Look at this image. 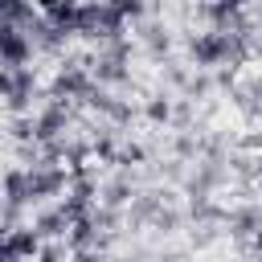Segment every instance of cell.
Returning <instances> with one entry per match:
<instances>
[{"label": "cell", "instance_id": "6da1fadb", "mask_svg": "<svg viewBox=\"0 0 262 262\" xmlns=\"http://www.w3.org/2000/svg\"><path fill=\"white\" fill-rule=\"evenodd\" d=\"M188 53L196 66H221V61H242L246 57V37H233V33H217V29H205L188 41Z\"/></svg>", "mask_w": 262, "mask_h": 262}, {"label": "cell", "instance_id": "7a4b0ae2", "mask_svg": "<svg viewBox=\"0 0 262 262\" xmlns=\"http://www.w3.org/2000/svg\"><path fill=\"white\" fill-rule=\"evenodd\" d=\"M29 57H33V37L25 29L0 25V66L4 70H25Z\"/></svg>", "mask_w": 262, "mask_h": 262}, {"label": "cell", "instance_id": "3957f363", "mask_svg": "<svg viewBox=\"0 0 262 262\" xmlns=\"http://www.w3.org/2000/svg\"><path fill=\"white\" fill-rule=\"evenodd\" d=\"M61 188H66V168H57V164H49V160H37V164L29 168V192H33V201L57 196Z\"/></svg>", "mask_w": 262, "mask_h": 262}, {"label": "cell", "instance_id": "277c9868", "mask_svg": "<svg viewBox=\"0 0 262 262\" xmlns=\"http://www.w3.org/2000/svg\"><path fill=\"white\" fill-rule=\"evenodd\" d=\"M94 90V78L82 70V66H61L57 78H53V98L66 102V98H86Z\"/></svg>", "mask_w": 262, "mask_h": 262}, {"label": "cell", "instance_id": "5b68a950", "mask_svg": "<svg viewBox=\"0 0 262 262\" xmlns=\"http://www.w3.org/2000/svg\"><path fill=\"white\" fill-rule=\"evenodd\" d=\"M33 123H37V139H41V143H57V135H61L66 123H70V111H66V102H49Z\"/></svg>", "mask_w": 262, "mask_h": 262}, {"label": "cell", "instance_id": "8992f818", "mask_svg": "<svg viewBox=\"0 0 262 262\" xmlns=\"http://www.w3.org/2000/svg\"><path fill=\"white\" fill-rule=\"evenodd\" d=\"M8 74H12V90H8L4 102H8L16 115H25L29 102H33V90H37V74H33L29 66H25V70H8Z\"/></svg>", "mask_w": 262, "mask_h": 262}, {"label": "cell", "instance_id": "52a82bcc", "mask_svg": "<svg viewBox=\"0 0 262 262\" xmlns=\"http://www.w3.org/2000/svg\"><path fill=\"white\" fill-rule=\"evenodd\" d=\"M4 246H8V250H12V258L20 262V258H37L45 242L37 237V229H33V225H16V229L4 237Z\"/></svg>", "mask_w": 262, "mask_h": 262}, {"label": "cell", "instance_id": "ba28073f", "mask_svg": "<svg viewBox=\"0 0 262 262\" xmlns=\"http://www.w3.org/2000/svg\"><path fill=\"white\" fill-rule=\"evenodd\" d=\"M41 16H45L53 29H61V33L70 37L74 25H78V4H74V0H53V4H41Z\"/></svg>", "mask_w": 262, "mask_h": 262}, {"label": "cell", "instance_id": "9c48e42d", "mask_svg": "<svg viewBox=\"0 0 262 262\" xmlns=\"http://www.w3.org/2000/svg\"><path fill=\"white\" fill-rule=\"evenodd\" d=\"M33 192H29V168H8L4 172V205H29Z\"/></svg>", "mask_w": 262, "mask_h": 262}, {"label": "cell", "instance_id": "30bf717a", "mask_svg": "<svg viewBox=\"0 0 262 262\" xmlns=\"http://www.w3.org/2000/svg\"><path fill=\"white\" fill-rule=\"evenodd\" d=\"M33 229H37V237H41V242H45V237H49V242H57V237L70 229V217H66L61 209H45V213H37Z\"/></svg>", "mask_w": 262, "mask_h": 262}, {"label": "cell", "instance_id": "8fae6325", "mask_svg": "<svg viewBox=\"0 0 262 262\" xmlns=\"http://www.w3.org/2000/svg\"><path fill=\"white\" fill-rule=\"evenodd\" d=\"M94 242H98V225H94V213H90L86 221H74V225H70V246H74L78 254H86Z\"/></svg>", "mask_w": 262, "mask_h": 262}, {"label": "cell", "instance_id": "7c38bea8", "mask_svg": "<svg viewBox=\"0 0 262 262\" xmlns=\"http://www.w3.org/2000/svg\"><path fill=\"white\" fill-rule=\"evenodd\" d=\"M29 37H33V45H41V49H61V41H66V33H61V29H53L45 16L29 29Z\"/></svg>", "mask_w": 262, "mask_h": 262}, {"label": "cell", "instance_id": "4fadbf2b", "mask_svg": "<svg viewBox=\"0 0 262 262\" xmlns=\"http://www.w3.org/2000/svg\"><path fill=\"white\" fill-rule=\"evenodd\" d=\"M258 229H262V221H258V213H254V209L237 213V221H233V233H237V237H246V233H258Z\"/></svg>", "mask_w": 262, "mask_h": 262}, {"label": "cell", "instance_id": "5bb4252c", "mask_svg": "<svg viewBox=\"0 0 262 262\" xmlns=\"http://www.w3.org/2000/svg\"><path fill=\"white\" fill-rule=\"evenodd\" d=\"M123 201H131V184H127V180H115V184L106 188V209H115V205H123Z\"/></svg>", "mask_w": 262, "mask_h": 262}, {"label": "cell", "instance_id": "9a60e30c", "mask_svg": "<svg viewBox=\"0 0 262 262\" xmlns=\"http://www.w3.org/2000/svg\"><path fill=\"white\" fill-rule=\"evenodd\" d=\"M12 135H16L20 143H25V139H37V123H33V119H25V115H20V119H12Z\"/></svg>", "mask_w": 262, "mask_h": 262}, {"label": "cell", "instance_id": "2e32d148", "mask_svg": "<svg viewBox=\"0 0 262 262\" xmlns=\"http://www.w3.org/2000/svg\"><path fill=\"white\" fill-rule=\"evenodd\" d=\"M168 115H172V106H168V98H151V102H147V119H151V123H164Z\"/></svg>", "mask_w": 262, "mask_h": 262}, {"label": "cell", "instance_id": "e0dca14e", "mask_svg": "<svg viewBox=\"0 0 262 262\" xmlns=\"http://www.w3.org/2000/svg\"><path fill=\"white\" fill-rule=\"evenodd\" d=\"M37 262H66V246H61V242H49V246H41Z\"/></svg>", "mask_w": 262, "mask_h": 262}, {"label": "cell", "instance_id": "ac0fdd59", "mask_svg": "<svg viewBox=\"0 0 262 262\" xmlns=\"http://www.w3.org/2000/svg\"><path fill=\"white\" fill-rule=\"evenodd\" d=\"M115 160H119V164H139V160H143V147H135V143H131V147L115 151Z\"/></svg>", "mask_w": 262, "mask_h": 262}, {"label": "cell", "instance_id": "d6986e66", "mask_svg": "<svg viewBox=\"0 0 262 262\" xmlns=\"http://www.w3.org/2000/svg\"><path fill=\"white\" fill-rule=\"evenodd\" d=\"M119 12H123V16L131 20V16H143L147 8H143V4H135V0H123V4H119Z\"/></svg>", "mask_w": 262, "mask_h": 262}, {"label": "cell", "instance_id": "ffe728a7", "mask_svg": "<svg viewBox=\"0 0 262 262\" xmlns=\"http://www.w3.org/2000/svg\"><path fill=\"white\" fill-rule=\"evenodd\" d=\"M8 90H12V74H8L4 66H0V102L8 98Z\"/></svg>", "mask_w": 262, "mask_h": 262}, {"label": "cell", "instance_id": "44dd1931", "mask_svg": "<svg viewBox=\"0 0 262 262\" xmlns=\"http://www.w3.org/2000/svg\"><path fill=\"white\" fill-rule=\"evenodd\" d=\"M0 262H16V258H12V250H8L4 242H0Z\"/></svg>", "mask_w": 262, "mask_h": 262}, {"label": "cell", "instance_id": "7402d4cb", "mask_svg": "<svg viewBox=\"0 0 262 262\" xmlns=\"http://www.w3.org/2000/svg\"><path fill=\"white\" fill-rule=\"evenodd\" d=\"M254 246H258V254H262V229H258V233H254Z\"/></svg>", "mask_w": 262, "mask_h": 262}, {"label": "cell", "instance_id": "603a6c76", "mask_svg": "<svg viewBox=\"0 0 262 262\" xmlns=\"http://www.w3.org/2000/svg\"><path fill=\"white\" fill-rule=\"evenodd\" d=\"M258 180H262V160H258Z\"/></svg>", "mask_w": 262, "mask_h": 262}]
</instances>
